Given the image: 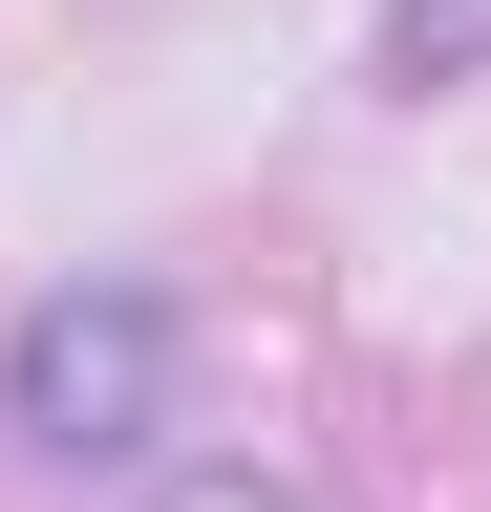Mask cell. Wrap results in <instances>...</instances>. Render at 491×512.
<instances>
[{
    "label": "cell",
    "instance_id": "6da1fadb",
    "mask_svg": "<svg viewBox=\"0 0 491 512\" xmlns=\"http://www.w3.org/2000/svg\"><path fill=\"white\" fill-rule=\"evenodd\" d=\"M171 363H193L171 278H65V299L0 320V427H22L43 470H107V448L171 427Z\"/></svg>",
    "mask_w": 491,
    "mask_h": 512
},
{
    "label": "cell",
    "instance_id": "7a4b0ae2",
    "mask_svg": "<svg viewBox=\"0 0 491 512\" xmlns=\"http://www.w3.org/2000/svg\"><path fill=\"white\" fill-rule=\"evenodd\" d=\"M385 86H491V0H385Z\"/></svg>",
    "mask_w": 491,
    "mask_h": 512
},
{
    "label": "cell",
    "instance_id": "3957f363",
    "mask_svg": "<svg viewBox=\"0 0 491 512\" xmlns=\"http://www.w3.org/2000/svg\"><path fill=\"white\" fill-rule=\"evenodd\" d=\"M150 512H299V491H278V470H171Z\"/></svg>",
    "mask_w": 491,
    "mask_h": 512
}]
</instances>
